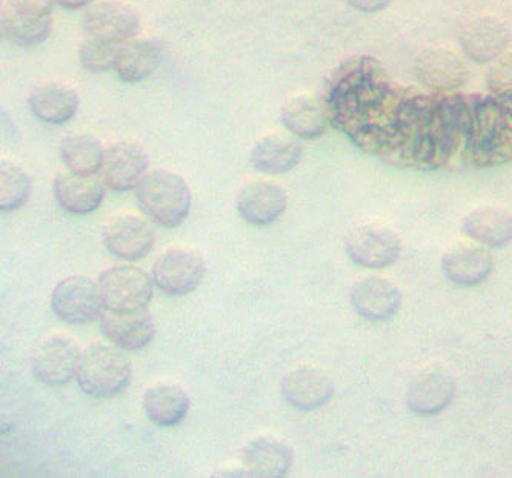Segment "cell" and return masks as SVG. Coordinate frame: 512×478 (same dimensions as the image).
<instances>
[{
	"label": "cell",
	"instance_id": "obj_17",
	"mask_svg": "<svg viewBox=\"0 0 512 478\" xmlns=\"http://www.w3.org/2000/svg\"><path fill=\"white\" fill-rule=\"evenodd\" d=\"M494 256L488 246L477 242H459L449 246L440 260V268L454 285H482L494 271Z\"/></svg>",
	"mask_w": 512,
	"mask_h": 478
},
{
	"label": "cell",
	"instance_id": "obj_9",
	"mask_svg": "<svg viewBox=\"0 0 512 478\" xmlns=\"http://www.w3.org/2000/svg\"><path fill=\"white\" fill-rule=\"evenodd\" d=\"M104 303L99 286L87 277L73 276L60 280L51 294L54 316L68 325H88L100 319Z\"/></svg>",
	"mask_w": 512,
	"mask_h": 478
},
{
	"label": "cell",
	"instance_id": "obj_30",
	"mask_svg": "<svg viewBox=\"0 0 512 478\" xmlns=\"http://www.w3.org/2000/svg\"><path fill=\"white\" fill-rule=\"evenodd\" d=\"M120 45L87 36L79 47V62L90 73H107L116 67Z\"/></svg>",
	"mask_w": 512,
	"mask_h": 478
},
{
	"label": "cell",
	"instance_id": "obj_11",
	"mask_svg": "<svg viewBox=\"0 0 512 478\" xmlns=\"http://www.w3.org/2000/svg\"><path fill=\"white\" fill-rule=\"evenodd\" d=\"M148 153L136 140L122 139L105 148L99 177L116 193L136 190L137 183L148 173Z\"/></svg>",
	"mask_w": 512,
	"mask_h": 478
},
{
	"label": "cell",
	"instance_id": "obj_22",
	"mask_svg": "<svg viewBox=\"0 0 512 478\" xmlns=\"http://www.w3.org/2000/svg\"><path fill=\"white\" fill-rule=\"evenodd\" d=\"M54 199L68 214L87 216L102 205L105 199V183L94 176L64 173L57 174L53 182Z\"/></svg>",
	"mask_w": 512,
	"mask_h": 478
},
{
	"label": "cell",
	"instance_id": "obj_2",
	"mask_svg": "<svg viewBox=\"0 0 512 478\" xmlns=\"http://www.w3.org/2000/svg\"><path fill=\"white\" fill-rule=\"evenodd\" d=\"M117 346L94 343L80 354L77 385L94 399H111L131 383L130 360Z\"/></svg>",
	"mask_w": 512,
	"mask_h": 478
},
{
	"label": "cell",
	"instance_id": "obj_5",
	"mask_svg": "<svg viewBox=\"0 0 512 478\" xmlns=\"http://www.w3.org/2000/svg\"><path fill=\"white\" fill-rule=\"evenodd\" d=\"M153 285V277L147 271L131 265L111 266L97 280L104 308L114 311L147 308Z\"/></svg>",
	"mask_w": 512,
	"mask_h": 478
},
{
	"label": "cell",
	"instance_id": "obj_29",
	"mask_svg": "<svg viewBox=\"0 0 512 478\" xmlns=\"http://www.w3.org/2000/svg\"><path fill=\"white\" fill-rule=\"evenodd\" d=\"M31 179L22 166L11 160L0 162V210H19L30 199Z\"/></svg>",
	"mask_w": 512,
	"mask_h": 478
},
{
	"label": "cell",
	"instance_id": "obj_23",
	"mask_svg": "<svg viewBox=\"0 0 512 478\" xmlns=\"http://www.w3.org/2000/svg\"><path fill=\"white\" fill-rule=\"evenodd\" d=\"M303 157L302 143L293 134L268 133L251 148L250 162L260 173H290Z\"/></svg>",
	"mask_w": 512,
	"mask_h": 478
},
{
	"label": "cell",
	"instance_id": "obj_4",
	"mask_svg": "<svg viewBox=\"0 0 512 478\" xmlns=\"http://www.w3.org/2000/svg\"><path fill=\"white\" fill-rule=\"evenodd\" d=\"M413 71L417 82L436 94L459 91L469 79V68L462 54L445 45H433L420 51Z\"/></svg>",
	"mask_w": 512,
	"mask_h": 478
},
{
	"label": "cell",
	"instance_id": "obj_12",
	"mask_svg": "<svg viewBox=\"0 0 512 478\" xmlns=\"http://www.w3.org/2000/svg\"><path fill=\"white\" fill-rule=\"evenodd\" d=\"M102 242L114 257L134 262L150 254L156 242L151 223L136 214L117 213L105 222Z\"/></svg>",
	"mask_w": 512,
	"mask_h": 478
},
{
	"label": "cell",
	"instance_id": "obj_25",
	"mask_svg": "<svg viewBox=\"0 0 512 478\" xmlns=\"http://www.w3.org/2000/svg\"><path fill=\"white\" fill-rule=\"evenodd\" d=\"M242 463L248 477H283L293 465V452L279 440L257 437L242 449Z\"/></svg>",
	"mask_w": 512,
	"mask_h": 478
},
{
	"label": "cell",
	"instance_id": "obj_34",
	"mask_svg": "<svg viewBox=\"0 0 512 478\" xmlns=\"http://www.w3.org/2000/svg\"><path fill=\"white\" fill-rule=\"evenodd\" d=\"M93 2H96V0H56V4L59 5V7L70 11L85 10V8L90 7Z\"/></svg>",
	"mask_w": 512,
	"mask_h": 478
},
{
	"label": "cell",
	"instance_id": "obj_21",
	"mask_svg": "<svg viewBox=\"0 0 512 478\" xmlns=\"http://www.w3.org/2000/svg\"><path fill=\"white\" fill-rule=\"evenodd\" d=\"M28 107L42 122L62 125L76 116L80 97L76 88L65 80H44L28 94Z\"/></svg>",
	"mask_w": 512,
	"mask_h": 478
},
{
	"label": "cell",
	"instance_id": "obj_33",
	"mask_svg": "<svg viewBox=\"0 0 512 478\" xmlns=\"http://www.w3.org/2000/svg\"><path fill=\"white\" fill-rule=\"evenodd\" d=\"M345 2L354 10L365 14L380 13L393 4V0H345Z\"/></svg>",
	"mask_w": 512,
	"mask_h": 478
},
{
	"label": "cell",
	"instance_id": "obj_26",
	"mask_svg": "<svg viewBox=\"0 0 512 478\" xmlns=\"http://www.w3.org/2000/svg\"><path fill=\"white\" fill-rule=\"evenodd\" d=\"M142 406L151 423L160 428H171L187 417L190 397L173 383H156L143 394Z\"/></svg>",
	"mask_w": 512,
	"mask_h": 478
},
{
	"label": "cell",
	"instance_id": "obj_15",
	"mask_svg": "<svg viewBox=\"0 0 512 478\" xmlns=\"http://www.w3.org/2000/svg\"><path fill=\"white\" fill-rule=\"evenodd\" d=\"M280 120L286 131L300 140L319 139L333 123L325 99L311 91H297L286 97L280 107Z\"/></svg>",
	"mask_w": 512,
	"mask_h": 478
},
{
	"label": "cell",
	"instance_id": "obj_16",
	"mask_svg": "<svg viewBox=\"0 0 512 478\" xmlns=\"http://www.w3.org/2000/svg\"><path fill=\"white\" fill-rule=\"evenodd\" d=\"M402 291L393 280L382 276H366L351 288L350 302L354 311L368 322H388L402 308Z\"/></svg>",
	"mask_w": 512,
	"mask_h": 478
},
{
	"label": "cell",
	"instance_id": "obj_32",
	"mask_svg": "<svg viewBox=\"0 0 512 478\" xmlns=\"http://www.w3.org/2000/svg\"><path fill=\"white\" fill-rule=\"evenodd\" d=\"M56 0H5L4 7L20 13L53 14Z\"/></svg>",
	"mask_w": 512,
	"mask_h": 478
},
{
	"label": "cell",
	"instance_id": "obj_8",
	"mask_svg": "<svg viewBox=\"0 0 512 478\" xmlns=\"http://www.w3.org/2000/svg\"><path fill=\"white\" fill-rule=\"evenodd\" d=\"M456 391L453 372L442 365H428L409 380L406 406L420 417H433L453 403Z\"/></svg>",
	"mask_w": 512,
	"mask_h": 478
},
{
	"label": "cell",
	"instance_id": "obj_28",
	"mask_svg": "<svg viewBox=\"0 0 512 478\" xmlns=\"http://www.w3.org/2000/svg\"><path fill=\"white\" fill-rule=\"evenodd\" d=\"M2 31L13 44L19 47H36L44 44L53 31V14L20 13L4 7Z\"/></svg>",
	"mask_w": 512,
	"mask_h": 478
},
{
	"label": "cell",
	"instance_id": "obj_19",
	"mask_svg": "<svg viewBox=\"0 0 512 478\" xmlns=\"http://www.w3.org/2000/svg\"><path fill=\"white\" fill-rule=\"evenodd\" d=\"M100 331L117 348L139 351L150 345L156 336V325L147 308L114 311L100 314Z\"/></svg>",
	"mask_w": 512,
	"mask_h": 478
},
{
	"label": "cell",
	"instance_id": "obj_27",
	"mask_svg": "<svg viewBox=\"0 0 512 478\" xmlns=\"http://www.w3.org/2000/svg\"><path fill=\"white\" fill-rule=\"evenodd\" d=\"M60 159L71 173L82 176L99 174L105 148L99 139L87 133H71L60 140Z\"/></svg>",
	"mask_w": 512,
	"mask_h": 478
},
{
	"label": "cell",
	"instance_id": "obj_20",
	"mask_svg": "<svg viewBox=\"0 0 512 478\" xmlns=\"http://www.w3.org/2000/svg\"><path fill=\"white\" fill-rule=\"evenodd\" d=\"M165 59V44L156 36H137L120 45L117 53L116 71L117 77L122 82H143L153 76Z\"/></svg>",
	"mask_w": 512,
	"mask_h": 478
},
{
	"label": "cell",
	"instance_id": "obj_31",
	"mask_svg": "<svg viewBox=\"0 0 512 478\" xmlns=\"http://www.w3.org/2000/svg\"><path fill=\"white\" fill-rule=\"evenodd\" d=\"M485 80L489 93H512V51H506L493 64H489Z\"/></svg>",
	"mask_w": 512,
	"mask_h": 478
},
{
	"label": "cell",
	"instance_id": "obj_7",
	"mask_svg": "<svg viewBox=\"0 0 512 478\" xmlns=\"http://www.w3.org/2000/svg\"><path fill=\"white\" fill-rule=\"evenodd\" d=\"M511 28L496 14H479L463 24L459 44L463 54L477 65L493 64L508 51Z\"/></svg>",
	"mask_w": 512,
	"mask_h": 478
},
{
	"label": "cell",
	"instance_id": "obj_1",
	"mask_svg": "<svg viewBox=\"0 0 512 478\" xmlns=\"http://www.w3.org/2000/svg\"><path fill=\"white\" fill-rule=\"evenodd\" d=\"M136 199L142 213L163 228L183 223L193 203L187 180L165 168H154L140 179Z\"/></svg>",
	"mask_w": 512,
	"mask_h": 478
},
{
	"label": "cell",
	"instance_id": "obj_6",
	"mask_svg": "<svg viewBox=\"0 0 512 478\" xmlns=\"http://www.w3.org/2000/svg\"><path fill=\"white\" fill-rule=\"evenodd\" d=\"M207 274V263L190 248H171L163 251L153 263L151 277L154 285L168 296H187L199 288Z\"/></svg>",
	"mask_w": 512,
	"mask_h": 478
},
{
	"label": "cell",
	"instance_id": "obj_10",
	"mask_svg": "<svg viewBox=\"0 0 512 478\" xmlns=\"http://www.w3.org/2000/svg\"><path fill=\"white\" fill-rule=\"evenodd\" d=\"M87 36L122 45L137 36L140 16L127 0H96L82 14Z\"/></svg>",
	"mask_w": 512,
	"mask_h": 478
},
{
	"label": "cell",
	"instance_id": "obj_13",
	"mask_svg": "<svg viewBox=\"0 0 512 478\" xmlns=\"http://www.w3.org/2000/svg\"><path fill=\"white\" fill-rule=\"evenodd\" d=\"M80 354L73 340L53 336L42 340L31 356V371L40 383L47 386H64L76 377Z\"/></svg>",
	"mask_w": 512,
	"mask_h": 478
},
{
	"label": "cell",
	"instance_id": "obj_18",
	"mask_svg": "<svg viewBox=\"0 0 512 478\" xmlns=\"http://www.w3.org/2000/svg\"><path fill=\"white\" fill-rule=\"evenodd\" d=\"M333 380L313 365L291 369L283 376L280 392L288 405L299 411H314L330 403L334 397Z\"/></svg>",
	"mask_w": 512,
	"mask_h": 478
},
{
	"label": "cell",
	"instance_id": "obj_24",
	"mask_svg": "<svg viewBox=\"0 0 512 478\" xmlns=\"http://www.w3.org/2000/svg\"><path fill=\"white\" fill-rule=\"evenodd\" d=\"M462 231L480 245L505 248L512 242V214L500 206H479L466 214Z\"/></svg>",
	"mask_w": 512,
	"mask_h": 478
},
{
	"label": "cell",
	"instance_id": "obj_3",
	"mask_svg": "<svg viewBox=\"0 0 512 478\" xmlns=\"http://www.w3.org/2000/svg\"><path fill=\"white\" fill-rule=\"evenodd\" d=\"M346 254L362 268L383 269L402 256V239L382 222H360L345 237Z\"/></svg>",
	"mask_w": 512,
	"mask_h": 478
},
{
	"label": "cell",
	"instance_id": "obj_14",
	"mask_svg": "<svg viewBox=\"0 0 512 478\" xmlns=\"http://www.w3.org/2000/svg\"><path fill=\"white\" fill-rule=\"evenodd\" d=\"M288 208L285 188L273 180H248L236 194V210L245 222L256 226L271 225Z\"/></svg>",
	"mask_w": 512,
	"mask_h": 478
}]
</instances>
